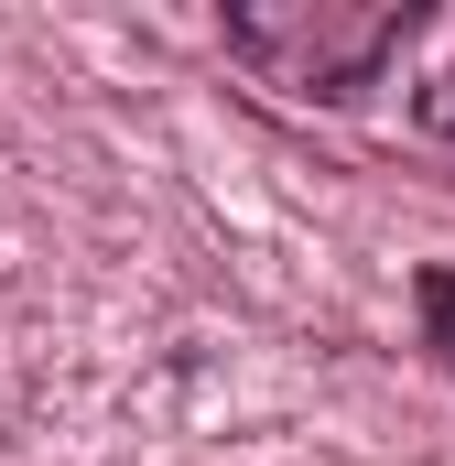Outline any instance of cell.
<instances>
[{"label": "cell", "instance_id": "cell-1", "mask_svg": "<svg viewBox=\"0 0 455 466\" xmlns=\"http://www.w3.org/2000/svg\"><path fill=\"white\" fill-rule=\"evenodd\" d=\"M423 33V11L412 0H238L217 22V44L260 76V87H282V98H369L379 87V66L401 55Z\"/></svg>", "mask_w": 455, "mask_h": 466}, {"label": "cell", "instance_id": "cell-2", "mask_svg": "<svg viewBox=\"0 0 455 466\" xmlns=\"http://www.w3.org/2000/svg\"><path fill=\"white\" fill-rule=\"evenodd\" d=\"M412 315H423V348L455 369V260H423L412 271Z\"/></svg>", "mask_w": 455, "mask_h": 466}]
</instances>
